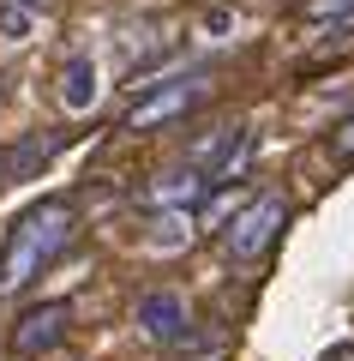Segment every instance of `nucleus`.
<instances>
[{
    "label": "nucleus",
    "mask_w": 354,
    "mask_h": 361,
    "mask_svg": "<svg viewBox=\"0 0 354 361\" xmlns=\"http://www.w3.org/2000/svg\"><path fill=\"white\" fill-rule=\"evenodd\" d=\"M246 205H253V193H246L241 180H228V187H216V193H210V199L198 205V235H222V229H228L234 217H241Z\"/></svg>",
    "instance_id": "nucleus-11"
},
{
    "label": "nucleus",
    "mask_w": 354,
    "mask_h": 361,
    "mask_svg": "<svg viewBox=\"0 0 354 361\" xmlns=\"http://www.w3.org/2000/svg\"><path fill=\"white\" fill-rule=\"evenodd\" d=\"M30 30H37V13H30V6H0V37L25 42Z\"/></svg>",
    "instance_id": "nucleus-13"
},
{
    "label": "nucleus",
    "mask_w": 354,
    "mask_h": 361,
    "mask_svg": "<svg viewBox=\"0 0 354 361\" xmlns=\"http://www.w3.org/2000/svg\"><path fill=\"white\" fill-rule=\"evenodd\" d=\"M72 235H78V205L72 199H37V205L18 211L6 241H0V301L37 283L42 271L72 247Z\"/></svg>",
    "instance_id": "nucleus-1"
},
{
    "label": "nucleus",
    "mask_w": 354,
    "mask_h": 361,
    "mask_svg": "<svg viewBox=\"0 0 354 361\" xmlns=\"http://www.w3.org/2000/svg\"><path fill=\"white\" fill-rule=\"evenodd\" d=\"M144 247L151 253H163V259H175V253H187L192 241H198V217L192 211H151V223H144Z\"/></svg>",
    "instance_id": "nucleus-8"
},
{
    "label": "nucleus",
    "mask_w": 354,
    "mask_h": 361,
    "mask_svg": "<svg viewBox=\"0 0 354 361\" xmlns=\"http://www.w3.org/2000/svg\"><path fill=\"white\" fill-rule=\"evenodd\" d=\"M228 25H234V18H228L222 6H216V13H204V18H198V30H204V42H222V37H228Z\"/></svg>",
    "instance_id": "nucleus-15"
},
{
    "label": "nucleus",
    "mask_w": 354,
    "mask_h": 361,
    "mask_svg": "<svg viewBox=\"0 0 354 361\" xmlns=\"http://www.w3.org/2000/svg\"><path fill=\"white\" fill-rule=\"evenodd\" d=\"M66 325H72V307H66V301H37L30 313H18L13 349L18 355H49V349L66 337Z\"/></svg>",
    "instance_id": "nucleus-6"
},
{
    "label": "nucleus",
    "mask_w": 354,
    "mask_h": 361,
    "mask_svg": "<svg viewBox=\"0 0 354 361\" xmlns=\"http://www.w3.org/2000/svg\"><path fill=\"white\" fill-rule=\"evenodd\" d=\"M330 151H336L342 163H348V157H354V115H348V121H342V127H336V139H330Z\"/></svg>",
    "instance_id": "nucleus-16"
},
{
    "label": "nucleus",
    "mask_w": 354,
    "mask_h": 361,
    "mask_svg": "<svg viewBox=\"0 0 354 361\" xmlns=\"http://www.w3.org/2000/svg\"><path fill=\"white\" fill-rule=\"evenodd\" d=\"M246 157H253V127H246L241 115L216 121L210 133H198V139L187 145V169H198L210 187H228V180H241Z\"/></svg>",
    "instance_id": "nucleus-2"
},
{
    "label": "nucleus",
    "mask_w": 354,
    "mask_h": 361,
    "mask_svg": "<svg viewBox=\"0 0 354 361\" xmlns=\"http://www.w3.org/2000/svg\"><path fill=\"white\" fill-rule=\"evenodd\" d=\"M204 97H210V78H204L198 66H187V73H175L168 85L144 90L139 103L127 109V121H120V127H127V133H151V127H168V121L192 115V109H198Z\"/></svg>",
    "instance_id": "nucleus-4"
},
{
    "label": "nucleus",
    "mask_w": 354,
    "mask_h": 361,
    "mask_svg": "<svg viewBox=\"0 0 354 361\" xmlns=\"http://www.w3.org/2000/svg\"><path fill=\"white\" fill-rule=\"evenodd\" d=\"M282 229H289V205H282V193H258L253 205L222 229V253L234 259V265H258V259L282 241Z\"/></svg>",
    "instance_id": "nucleus-3"
},
{
    "label": "nucleus",
    "mask_w": 354,
    "mask_h": 361,
    "mask_svg": "<svg viewBox=\"0 0 354 361\" xmlns=\"http://www.w3.org/2000/svg\"><path fill=\"white\" fill-rule=\"evenodd\" d=\"M151 54H163V30L156 25H127V30H114V61L127 66H139V61H151Z\"/></svg>",
    "instance_id": "nucleus-12"
},
{
    "label": "nucleus",
    "mask_w": 354,
    "mask_h": 361,
    "mask_svg": "<svg viewBox=\"0 0 354 361\" xmlns=\"http://www.w3.org/2000/svg\"><path fill=\"white\" fill-rule=\"evenodd\" d=\"M96 61L90 54H66L61 61V103H66V115H84L90 103H96Z\"/></svg>",
    "instance_id": "nucleus-10"
},
{
    "label": "nucleus",
    "mask_w": 354,
    "mask_h": 361,
    "mask_svg": "<svg viewBox=\"0 0 354 361\" xmlns=\"http://www.w3.org/2000/svg\"><path fill=\"white\" fill-rule=\"evenodd\" d=\"M66 139H72V133H25L18 145L0 151V180H37L42 169L66 151Z\"/></svg>",
    "instance_id": "nucleus-7"
},
{
    "label": "nucleus",
    "mask_w": 354,
    "mask_h": 361,
    "mask_svg": "<svg viewBox=\"0 0 354 361\" xmlns=\"http://www.w3.org/2000/svg\"><path fill=\"white\" fill-rule=\"evenodd\" d=\"M204 193V175L198 169H175V175H156V180H144L139 187V199L151 211H187V199H198Z\"/></svg>",
    "instance_id": "nucleus-9"
},
{
    "label": "nucleus",
    "mask_w": 354,
    "mask_h": 361,
    "mask_svg": "<svg viewBox=\"0 0 354 361\" xmlns=\"http://www.w3.org/2000/svg\"><path fill=\"white\" fill-rule=\"evenodd\" d=\"M132 319H139L144 343H163V349H180L192 337V307L180 289H144L139 307H132Z\"/></svg>",
    "instance_id": "nucleus-5"
},
{
    "label": "nucleus",
    "mask_w": 354,
    "mask_h": 361,
    "mask_svg": "<svg viewBox=\"0 0 354 361\" xmlns=\"http://www.w3.org/2000/svg\"><path fill=\"white\" fill-rule=\"evenodd\" d=\"M342 13H354V0H306V18H312V25H324V18H342Z\"/></svg>",
    "instance_id": "nucleus-14"
},
{
    "label": "nucleus",
    "mask_w": 354,
    "mask_h": 361,
    "mask_svg": "<svg viewBox=\"0 0 354 361\" xmlns=\"http://www.w3.org/2000/svg\"><path fill=\"white\" fill-rule=\"evenodd\" d=\"M0 97H6V78H0Z\"/></svg>",
    "instance_id": "nucleus-17"
}]
</instances>
